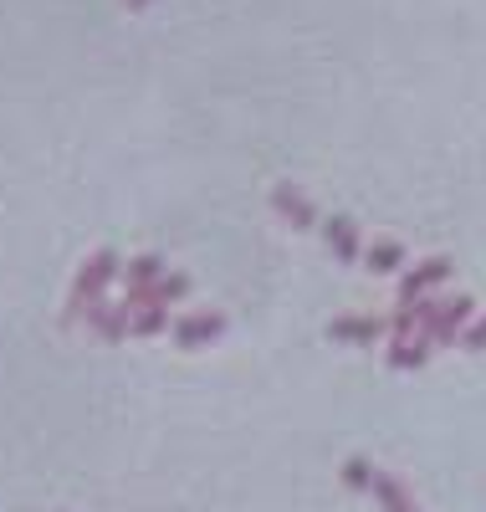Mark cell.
I'll return each instance as SVG.
<instances>
[{
	"label": "cell",
	"mask_w": 486,
	"mask_h": 512,
	"mask_svg": "<svg viewBox=\"0 0 486 512\" xmlns=\"http://www.w3.org/2000/svg\"><path fill=\"white\" fill-rule=\"evenodd\" d=\"M267 205L277 210V216H282L287 226H297V231H307V226H323V221H318V205L307 200L292 180H277V185H272V195H267Z\"/></svg>",
	"instance_id": "obj_3"
},
{
	"label": "cell",
	"mask_w": 486,
	"mask_h": 512,
	"mask_svg": "<svg viewBox=\"0 0 486 512\" xmlns=\"http://www.w3.org/2000/svg\"><path fill=\"white\" fill-rule=\"evenodd\" d=\"M87 323H93V333L103 338V344H118L123 333H134V313H128V303H93L87 308Z\"/></svg>",
	"instance_id": "obj_6"
},
{
	"label": "cell",
	"mask_w": 486,
	"mask_h": 512,
	"mask_svg": "<svg viewBox=\"0 0 486 512\" xmlns=\"http://www.w3.org/2000/svg\"><path fill=\"white\" fill-rule=\"evenodd\" d=\"M364 267H369L374 277H389V272H400V267H405V246L394 241V236L374 241V246L364 251Z\"/></svg>",
	"instance_id": "obj_9"
},
{
	"label": "cell",
	"mask_w": 486,
	"mask_h": 512,
	"mask_svg": "<svg viewBox=\"0 0 486 512\" xmlns=\"http://www.w3.org/2000/svg\"><path fill=\"white\" fill-rule=\"evenodd\" d=\"M128 6H149V0H128Z\"/></svg>",
	"instance_id": "obj_16"
},
{
	"label": "cell",
	"mask_w": 486,
	"mask_h": 512,
	"mask_svg": "<svg viewBox=\"0 0 486 512\" xmlns=\"http://www.w3.org/2000/svg\"><path fill=\"white\" fill-rule=\"evenodd\" d=\"M164 277H169L164 272V256H154V251H144V256L128 262V287H134V292H154Z\"/></svg>",
	"instance_id": "obj_10"
},
{
	"label": "cell",
	"mask_w": 486,
	"mask_h": 512,
	"mask_svg": "<svg viewBox=\"0 0 486 512\" xmlns=\"http://www.w3.org/2000/svg\"><path fill=\"white\" fill-rule=\"evenodd\" d=\"M118 277V256L113 251H93L87 262L77 267V277H72V313H87L93 303H103V287Z\"/></svg>",
	"instance_id": "obj_1"
},
{
	"label": "cell",
	"mask_w": 486,
	"mask_h": 512,
	"mask_svg": "<svg viewBox=\"0 0 486 512\" xmlns=\"http://www.w3.org/2000/svg\"><path fill=\"white\" fill-rule=\"evenodd\" d=\"M374 461H364V456H353V461H343V487H353V492H374Z\"/></svg>",
	"instance_id": "obj_13"
},
{
	"label": "cell",
	"mask_w": 486,
	"mask_h": 512,
	"mask_svg": "<svg viewBox=\"0 0 486 512\" xmlns=\"http://www.w3.org/2000/svg\"><path fill=\"white\" fill-rule=\"evenodd\" d=\"M446 277H451V256H425V262H415L400 277V303H420V297H430Z\"/></svg>",
	"instance_id": "obj_4"
},
{
	"label": "cell",
	"mask_w": 486,
	"mask_h": 512,
	"mask_svg": "<svg viewBox=\"0 0 486 512\" xmlns=\"http://www.w3.org/2000/svg\"><path fill=\"white\" fill-rule=\"evenodd\" d=\"M471 323H476V303H471V297H440V308H435L425 338H430V344H451V338H461Z\"/></svg>",
	"instance_id": "obj_2"
},
{
	"label": "cell",
	"mask_w": 486,
	"mask_h": 512,
	"mask_svg": "<svg viewBox=\"0 0 486 512\" xmlns=\"http://www.w3.org/2000/svg\"><path fill=\"white\" fill-rule=\"evenodd\" d=\"M461 344H466V349H486V313H481V318L461 333Z\"/></svg>",
	"instance_id": "obj_15"
},
{
	"label": "cell",
	"mask_w": 486,
	"mask_h": 512,
	"mask_svg": "<svg viewBox=\"0 0 486 512\" xmlns=\"http://www.w3.org/2000/svg\"><path fill=\"white\" fill-rule=\"evenodd\" d=\"M226 333V318L220 313H185L180 323H174V338H180L185 349H200V344H210V338H220Z\"/></svg>",
	"instance_id": "obj_7"
},
{
	"label": "cell",
	"mask_w": 486,
	"mask_h": 512,
	"mask_svg": "<svg viewBox=\"0 0 486 512\" xmlns=\"http://www.w3.org/2000/svg\"><path fill=\"white\" fill-rule=\"evenodd\" d=\"M128 313H134V333H144V338H149V333L174 328V323H169V313H164L159 303H149V308H128Z\"/></svg>",
	"instance_id": "obj_14"
},
{
	"label": "cell",
	"mask_w": 486,
	"mask_h": 512,
	"mask_svg": "<svg viewBox=\"0 0 486 512\" xmlns=\"http://www.w3.org/2000/svg\"><path fill=\"white\" fill-rule=\"evenodd\" d=\"M374 497L384 502V512H420V507H415V497L405 492V482H400V477H389V472H379V477H374Z\"/></svg>",
	"instance_id": "obj_12"
},
{
	"label": "cell",
	"mask_w": 486,
	"mask_h": 512,
	"mask_svg": "<svg viewBox=\"0 0 486 512\" xmlns=\"http://www.w3.org/2000/svg\"><path fill=\"white\" fill-rule=\"evenodd\" d=\"M323 236H328V251L338 256V262H364V236H359V221H348V216H328L323 221Z\"/></svg>",
	"instance_id": "obj_5"
},
{
	"label": "cell",
	"mask_w": 486,
	"mask_h": 512,
	"mask_svg": "<svg viewBox=\"0 0 486 512\" xmlns=\"http://www.w3.org/2000/svg\"><path fill=\"white\" fill-rule=\"evenodd\" d=\"M379 333H384V323L369 313H343L328 323V338H338V344H374Z\"/></svg>",
	"instance_id": "obj_8"
},
{
	"label": "cell",
	"mask_w": 486,
	"mask_h": 512,
	"mask_svg": "<svg viewBox=\"0 0 486 512\" xmlns=\"http://www.w3.org/2000/svg\"><path fill=\"white\" fill-rule=\"evenodd\" d=\"M430 338H394L389 344V369H420L430 359Z\"/></svg>",
	"instance_id": "obj_11"
}]
</instances>
